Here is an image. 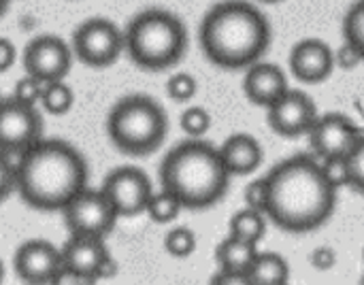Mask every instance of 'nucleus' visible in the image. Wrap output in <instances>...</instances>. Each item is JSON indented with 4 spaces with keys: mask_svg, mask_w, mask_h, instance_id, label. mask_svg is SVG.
<instances>
[{
    "mask_svg": "<svg viewBox=\"0 0 364 285\" xmlns=\"http://www.w3.org/2000/svg\"><path fill=\"white\" fill-rule=\"evenodd\" d=\"M264 179L269 188L264 215L279 230L305 235L333 217L339 190L326 181L316 156H290L275 164Z\"/></svg>",
    "mask_w": 364,
    "mask_h": 285,
    "instance_id": "nucleus-1",
    "label": "nucleus"
},
{
    "mask_svg": "<svg viewBox=\"0 0 364 285\" xmlns=\"http://www.w3.org/2000/svg\"><path fill=\"white\" fill-rule=\"evenodd\" d=\"M87 162L62 139H38L17 156L15 192L34 211H62L87 185Z\"/></svg>",
    "mask_w": 364,
    "mask_h": 285,
    "instance_id": "nucleus-2",
    "label": "nucleus"
},
{
    "mask_svg": "<svg viewBox=\"0 0 364 285\" xmlns=\"http://www.w3.org/2000/svg\"><path fill=\"white\" fill-rule=\"evenodd\" d=\"M267 15L247 0H222L200 21L198 41L205 58L226 70H241L258 62L271 47Z\"/></svg>",
    "mask_w": 364,
    "mask_h": 285,
    "instance_id": "nucleus-3",
    "label": "nucleus"
},
{
    "mask_svg": "<svg viewBox=\"0 0 364 285\" xmlns=\"http://www.w3.org/2000/svg\"><path fill=\"white\" fill-rule=\"evenodd\" d=\"M160 185L171 192L183 209L205 211L218 205L230 185V175L220 151L200 139L175 145L160 164Z\"/></svg>",
    "mask_w": 364,
    "mask_h": 285,
    "instance_id": "nucleus-4",
    "label": "nucleus"
},
{
    "mask_svg": "<svg viewBox=\"0 0 364 285\" xmlns=\"http://www.w3.org/2000/svg\"><path fill=\"white\" fill-rule=\"evenodd\" d=\"M124 49L143 70H168L186 55L188 30L175 13L147 9L134 15L124 30Z\"/></svg>",
    "mask_w": 364,
    "mask_h": 285,
    "instance_id": "nucleus-5",
    "label": "nucleus"
},
{
    "mask_svg": "<svg viewBox=\"0 0 364 285\" xmlns=\"http://www.w3.org/2000/svg\"><path fill=\"white\" fill-rule=\"evenodd\" d=\"M168 132L164 107L145 94L119 98L107 117V134L115 149L126 156L143 158L158 151Z\"/></svg>",
    "mask_w": 364,
    "mask_h": 285,
    "instance_id": "nucleus-6",
    "label": "nucleus"
},
{
    "mask_svg": "<svg viewBox=\"0 0 364 285\" xmlns=\"http://www.w3.org/2000/svg\"><path fill=\"white\" fill-rule=\"evenodd\" d=\"M66 230L73 237L107 239L117 222V213L102 194V190L83 188L70 203L62 209Z\"/></svg>",
    "mask_w": 364,
    "mask_h": 285,
    "instance_id": "nucleus-7",
    "label": "nucleus"
},
{
    "mask_svg": "<svg viewBox=\"0 0 364 285\" xmlns=\"http://www.w3.org/2000/svg\"><path fill=\"white\" fill-rule=\"evenodd\" d=\"M124 51V32L105 17H92L73 32V53L92 68H107Z\"/></svg>",
    "mask_w": 364,
    "mask_h": 285,
    "instance_id": "nucleus-8",
    "label": "nucleus"
},
{
    "mask_svg": "<svg viewBox=\"0 0 364 285\" xmlns=\"http://www.w3.org/2000/svg\"><path fill=\"white\" fill-rule=\"evenodd\" d=\"M102 194L115 209L117 217H134L145 213L154 194L151 181L143 168L117 166L102 181Z\"/></svg>",
    "mask_w": 364,
    "mask_h": 285,
    "instance_id": "nucleus-9",
    "label": "nucleus"
},
{
    "mask_svg": "<svg viewBox=\"0 0 364 285\" xmlns=\"http://www.w3.org/2000/svg\"><path fill=\"white\" fill-rule=\"evenodd\" d=\"M43 136V117L36 107L15 98L0 102V151L21 154Z\"/></svg>",
    "mask_w": 364,
    "mask_h": 285,
    "instance_id": "nucleus-10",
    "label": "nucleus"
},
{
    "mask_svg": "<svg viewBox=\"0 0 364 285\" xmlns=\"http://www.w3.org/2000/svg\"><path fill=\"white\" fill-rule=\"evenodd\" d=\"M70 66L73 51L64 43V38L55 34H41L32 38L23 49V70L41 83L64 79Z\"/></svg>",
    "mask_w": 364,
    "mask_h": 285,
    "instance_id": "nucleus-11",
    "label": "nucleus"
},
{
    "mask_svg": "<svg viewBox=\"0 0 364 285\" xmlns=\"http://www.w3.org/2000/svg\"><path fill=\"white\" fill-rule=\"evenodd\" d=\"M318 119V107L309 94L301 90H286L271 107H267V122L273 132L286 139L307 134Z\"/></svg>",
    "mask_w": 364,
    "mask_h": 285,
    "instance_id": "nucleus-12",
    "label": "nucleus"
},
{
    "mask_svg": "<svg viewBox=\"0 0 364 285\" xmlns=\"http://www.w3.org/2000/svg\"><path fill=\"white\" fill-rule=\"evenodd\" d=\"M13 269L23 284H55L58 275L62 273V254L49 241L32 239L17 247L13 256Z\"/></svg>",
    "mask_w": 364,
    "mask_h": 285,
    "instance_id": "nucleus-13",
    "label": "nucleus"
},
{
    "mask_svg": "<svg viewBox=\"0 0 364 285\" xmlns=\"http://www.w3.org/2000/svg\"><path fill=\"white\" fill-rule=\"evenodd\" d=\"M360 134L363 132L358 130V126L343 113L318 115L311 130L307 132L311 151L320 160L348 156Z\"/></svg>",
    "mask_w": 364,
    "mask_h": 285,
    "instance_id": "nucleus-14",
    "label": "nucleus"
},
{
    "mask_svg": "<svg viewBox=\"0 0 364 285\" xmlns=\"http://www.w3.org/2000/svg\"><path fill=\"white\" fill-rule=\"evenodd\" d=\"M60 254H62V269L79 277L83 284L100 279L102 267L111 260L105 239H92V237L70 235V239L62 245Z\"/></svg>",
    "mask_w": 364,
    "mask_h": 285,
    "instance_id": "nucleus-15",
    "label": "nucleus"
},
{
    "mask_svg": "<svg viewBox=\"0 0 364 285\" xmlns=\"http://www.w3.org/2000/svg\"><path fill=\"white\" fill-rule=\"evenodd\" d=\"M292 75L307 85L326 81L335 70V51L322 38H303L290 51Z\"/></svg>",
    "mask_w": 364,
    "mask_h": 285,
    "instance_id": "nucleus-16",
    "label": "nucleus"
},
{
    "mask_svg": "<svg viewBox=\"0 0 364 285\" xmlns=\"http://www.w3.org/2000/svg\"><path fill=\"white\" fill-rule=\"evenodd\" d=\"M288 90L286 72L271 62H254L243 77V92L256 107H271Z\"/></svg>",
    "mask_w": 364,
    "mask_h": 285,
    "instance_id": "nucleus-17",
    "label": "nucleus"
},
{
    "mask_svg": "<svg viewBox=\"0 0 364 285\" xmlns=\"http://www.w3.org/2000/svg\"><path fill=\"white\" fill-rule=\"evenodd\" d=\"M218 151H220V158L230 177L256 173L264 158L262 145L258 143V139L252 134H245V132L230 134Z\"/></svg>",
    "mask_w": 364,
    "mask_h": 285,
    "instance_id": "nucleus-18",
    "label": "nucleus"
},
{
    "mask_svg": "<svg viewBox=\"0 0 364 285\" xmlns=\"http://www.w3.org/2000/svg\"><path fill=\"white\" fill-rule=\"evenodd\" d=\"M256 256H258V243L243 241L230 235L215 247V260L222 271H235L247 275Z\"/></svg>",
    "mask_w": 364,
    "mask_h": 285,
    "instance_id": "nucleus-19",
    "label": "nucleus"
},
{
    "mask_svg": "<svg viewBox=\"0 0 364 285\" xmlns=\"http://www.w3.org/2000/svg\"><path fill=\"white\" fill-rule=\"evenodd\" d=\"M247 281L250 285H286L290 281V267L275 252H258L247 271Z\"/></svg>",
    "mask_w": 364,
    "mask_h": 285,
    "instance_id": "nucleus-20",
    "label": "nucleus"
},
{
    "mask_svg": "<svg viewBox=\"0 0 364 285\" xmlns=\"http://www.w3.org/2000/svg\"><path fill=\"white\" fill-rule=\"evenodd\" d=\"M228 235L243 239V241H252V243H260V239L267 235V220L262 211L256 209H241L237 211L230 222H228Z\"/></svg>",
    "mask_w": 364,
    "mask_h": 285,
    "instance_id": "nucleus-21",
    "label": "nucleus"
},
{
    "mask_svg": "<svg viewBox=\"0 0 364 285\" xmlns=\"http://www.w3.org/2000/svg\"><path fill=\"white\" fill-rule=\"evenodd\" d=\"M41 104L51 115H66L75 104V92L68 83H64V79L43 83Z\"/></svg>",
    "mask_w": 364,
    "mask_h": 285,
    "instance_id": "nucleus-22",
    "label": "nucleus"
},
{
    "mask_svg": "<svg viewBox=\"0 0 364 285\" xmlns=\"http://www.w3.org/2000/svg\"><path fill=\"white\" fill-rule=\"evenodd\" d=\"M181 203L166 190H160L156 194H151L145 213L156 222V224H171L179 217L181 213Z\"/></svg>",
    "mask_w": 364,
    "mask_h": 285,
    "instance_id": "nucleus-23",
    "label": "nucleus"
},
{
    "mask_svg": "<svg viewBox=\"0 0 364 285\" xmlns=\"http://www.w3.org/2000/svg\"><path fill=\"white\" fill-rule=\"evenodd\" d=\"M343 38L354 45L364 60V0H356L343 17Z\"/></svg>",
    "mask_w": 364,
    "mask_h": 285,
    "instance_id": "nucleus-24",
    "label": "nucleus"
},
{
    "mask_svg": "<svg viewBox=\"0 0 364 285\" xmlns=\"http://www.w3.org/2000/svg\"><path fill=\"white\" fill-rule=\"evenodd\" d=\"M164 249L173 258H190L196 249V235L186 226L171 228L164 237Z\"/></svg>",
    "mask_w": 364,
    "mask_h": 285,
    "instance_id": "nucleus-25",
    "label": "nucleus"
},
{
    "mask_svg": "<svg viewBox=\"0 0 364 285\" xmlns=\"http://www.w3.org/2000/svg\"><path fill=\"white\" fill-rule=\"evenodd\" d=\"M346 164H348V185L364 196V134L356 139V143L348 151Z\"/></svg>",
    "mask_w": 364,
    "mask_h": 285,
    "instance_id": "nucleus-26",
    "label": "nucleus"
},
{
    "mask_svg": "<svg viewBox=\"0 0 364 285\" xmlns=\"http://www.w3.org/2000/svg\"><path fill=\"white\" fill-rule=\"evenodd\" d=\"M179 124H181V130L190 139H203L209 132V128H211V115L203 107H188L181 113Z\"/></svg>",
    "mask_w": 364,
    "mask_h": 285,
    "instance_id": "nucleus-27",
    "label": "nucleus"
},
{
    "mask_svg": "<svg viewBox=\"0 0 364 285\" xmlns=\"http://www.w3.org/2000/svg\"><path fill=\"white\" fill-rule=\"evenodd\" d=\"M198 83L190 72H175L171 75V79L166 81V94L175 100V102H188L196 96Z\"/></svg>",
    "mask_w": 364,
    "mask_h": 285,
    "instance_id": "nucleus-28",
    "label": "nucleus"
},
{
    "mask_svg": "<svg viewBox=\"0 0 364 285\" xmlns=\"http://www.w3.org/2000/svg\"><path fill=\"white\" fill-rule=\"evenodd\" d=\"M41 94H43V83L30 75L21 77L13 90V98L23 102V104H30V107H36L41 102Z\"/></svg>",
    "mask_w": 364,
    "mask_h": 285,
    "instance_id": "nucleus-29",
    "label": "nucleus"
},
{
    "mask_svg": "<svg viewBox=\"0 0 364 285\" xmlns=\"http://www.w3.org/2000/svg\"><path fill=\"white\" fill-rule=\"evenodd\" d=\"M322 166V173L326 177V181L335 188V190H341L348 185V164H346V156H339V158H326L320 162Z\"/></svg>",
    "mask_w": 364,
    "mask_h": 285,
    "instance_id": "nucleus-30",
    "label": "nucleus"
},
{
    "mask_svg": "<svg viewBox=\"0 0 364 285\" xmlns=\"http://www.w3.org/2000/svg\"><path fill=\"white\" fill-rule=\"evenodd\" d=\"M245 205L250 209H256V211H267V200H269V188H267V179L260 177V179H254L247 188H245Z\"/></svg>",
    "mask_w": 364,
    "mask_h": 285,
    "instance_id": "nucleus-31",
    "label": "nucleus"
},
{
    "mask_svg": "<svg viewBox=\"0 0 364 285\" xmlns=\"http://www.w3.org/2000/svg\"><path fill=\"white\" fill-rule=\"evenodd\" d=\"M13 192H15V164H11L4 151H0V203H4Z\"/></svg>",
    "mask_w": 364,
    "mask_h": 285,
    "instance_id": "nucleus-32",
    "label": "nucleus"
},
{
    "mask_svg": "<svg viewBox=\"0 0 364 285\" xmlns=\"http://www.w3.org/2000/svg\"><path fill=\"white\" fill-rule=\"evenodd\" d=\"M360 62H364L360 51L350 45V43H343L337 51H335V68H343V70H352L356 68Z\"/></svg>",
    "mask_w": 364,
    "mask_h": 285,
    "instance_id": "nucleus-33",
    "label": "nucleus"
},
{
    "mask_svg": "<svg viewBox=\"0 0 364 285\" xmlns=\"http://www.w3.org/2000/svg\"><path fill=\"white\" fill-rule=\"evenodd\" d=\"M309 262L318 271H331L337 264V252L333 247H316L309 256Z\"/></svg>",
    "mask_w": 364,
    "mask_h": 285,
    "instance_id": "nucleus-34",
    "label": "nucleus"
},
{
    "mask_svg": "<svg viewBox=\"0 0 364 285\" xmlns=\"http://www.w3.org/2000/svg\"><path fill=\"white\" fill-rule=\"evenodd\" d=\"M213 285H250L245 273H235V271H222L211 277Z\"/></svg>",
    "mask_w": 364,
    "mask_h": 285,
    "instance_id": "nucleus-35",
    "label": "nucleus"
},
{
    "mask_svg": "<svg viewBox=\"0 0 364 285\" xmlns=\"http://www.w3.org/2000/svg\"><path fill=\"white\" fill-rule=\"evenodd\" d=\"M15 45L9 38L0 36V72H6L15 64Z\"/></svg>",
    "mask_w": 364,
    "mask_h": 285,
    "instance_id": "nucleus-36",
    "label": "nucleus"
},
{
    "mask_svg": "<svg viewBox=\"0 0 364 285\" xmlns=\"http://www.w3.org/2000/svg\"><path fill=\"white\" fill-rule=\"evenodd\" d=\"M9 2H11V0H0V17L6 13V9H9Z\"/></svg>",
    "mask_w": 364,
    "mask_h": 285,
    "instance_id": "nucleus-37",
    "label": "nucleus"
},
{
    "mask_svg": "<svg viewBox=\"0 0 364 285\" xmlns=\"http://www.w3.org/2000/svg\"><path fill=\"white\" fill-rule=\"evenodd\" d=\"M4 281V264H2V260H0V284Z\"/></svg>",
    "mask_w": 364,
    "mask_h": 285,
    "instance_id": "nucleus-38",
    "label": "nucleus"
},
{
    "mask_svg": "<svg viewBox=\"0 0 364 285\" xmlns=\"http://www.w3.org/2000/svg\"><path fill=\"white\" fill-rule=\"evenodd\" d=\"M258 2H264V4H277V2H282V0H258Z\"/></svg>",
    "mask_w": 364,
    "mask_h": 285,
    "instance_id": "nucleus-39",
    "label": "nucleus"
},
{
    "mask_svg": "<svg viewBox=\"0 0 364 285\" xmlns=\"http://www.w3.org/2000/svg\"><path fill=\"white\" fill-rule=\"evenodd\" d=\"M363 260H364V249H363Z\"/></svg>",
    "mask_w": 364,
    "mask_h": 285,
    "instance_id": "nucleus-40",
    "label": "nucleus"
},
{
    "mask_svg": "<svg viewBox=\"0 0 364 285\" xmlns=\"http://www.w3.org/2000/svg\"><path fill=\"white\" fill-rule=\"evenodd\" d=\"M363 284H364V279H363Z\"/></svg>",
    "mask_w": 364,
    "mask_h": 285,
    "instance_id": "nucleus-41",
    "label": "nucleus"
}]
</instances>
